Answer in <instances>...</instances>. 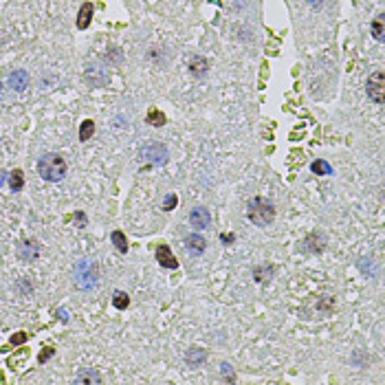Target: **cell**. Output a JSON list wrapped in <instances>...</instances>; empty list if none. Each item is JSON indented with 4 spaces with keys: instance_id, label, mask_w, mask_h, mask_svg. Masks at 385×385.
<instances>
[{
    "instance_id": "484cf974",
    "label": "cell",
    "mask_w": 385,
    "mask_h": 385,
    "mask_svg": "<svg viewBox=\"0 0 385 385\" xmlns=\"http://www.w3.org/2000/svg\"><path fill=\"white\" fill-rule=\"evenodd\" d=\"M25 341H27V335H25V333H18V335L11 337V344H25Z\"/></svg>"
},
{
    "instance_id": "5bb4252c",
    "label": "cell",
    "mask_w": 385,
    "mask_h": 385,
    "mask_svg": "<svg viewBox=\"0 0 385 385\" xmlns=\"http://www.w3.org/2000/svg\"><path fill=\"white\" fill-rule=\"evenodd\" d=\"M310 172L317 174V176H330V174H333V165L324 159H317L310 163Z\"/></svg>"
},
{
    "instance_id": "cb8c5ba5",
    "label": "cell",
    "mask_w": 385,
    "mask_h": 385,
    "mask_svg": "<svg viewBox=\"0 0 385 385\" xmlns=\"http://www.w3.org/2000/svg\"><path fill=\"white\" fill-rule=\"evenodd\" d=\"M220 368H222V378H225V381H236V376H233V372H231V365L222 363Z\"/></svg>"
},
{
    "instance_id": "4316f807",
    "label": "cell",
    "mask_w": 385,
    "mask_h": 385,
    "mask_svg": "<svg viewBox=\"0 0 385 385\" xmlns=\"http://www.w3.org/2000/svg\"><path fill=\"white\" fill-rule=\"evenodd\" d=\"M73 218H75V222H77V225H80V227L86 225V218H84V214H82V212H75Z\"/></svg>"
},
{
    "instance_id": "44dd1931",
    "label": "cell",
    "mask_w": 385,
    "mask_h": 385,
    "mask_svg": "<svg viewBox=\"0 0 385 385\" xmlns=\"http://www.w3.org/2000/svg\"><path fill=\"white\" fill-rule=\"evenodd\" d=\"M148 123L150 125H163L165 123V115L161 110H156V108H150L148 110Z\"/></svg>"
},
{
    "instance_id": "4fadbf2b",
    "label": "cell",
    "mask_w": 385,
    "mask_h": 385,
    "mask_svg": "<svg viewBox=\"0 0 385 385\" xmlns=\"http://www.w3.org/2000/svg\"><path fill=\"white\" fill-rule=\"evenodd\" d=\"M90 18H93V5L84 3L80 7V14H77V29H86L90 25Z\"/></svg>"
},
{
    "instance_id": "7a4b0ae2",
    "label": "cell",
    "mask_w": 385,
    "mask_h": 385,
    "mask_svg": "<svg viewBox=\"0 0 385 385\" xmlns=\"http://www.w3.org/2000/svg\"><path fill=\"white\" fill-rule=\"evenodd\" d=\"M73 280H75V286L80 288V291L95 288L99 282V264L95 260H88V258H82V260L73 267Z\"/></svg>"
},
{
    "instance_id": "ac0fdd59",
    "label": "cell",
    "mask_w": 385,
    "mask_h": 385,
    "mask_svg": "<svg viewBox=\"0 0 385 385\" xmlns=\"http://www.w3.org/2000/svg\"><path fill=\"white\" fill-rule=\"evenodd\" d=\"M110 240H112V244L117 246V251H121V253H125V251H128V240H125L123 231H112V233H110Z\"/></svg>"
},
{
    "instance_id": "83f0119b",
    "label": "cell",
    "mask_w": 385,
    "mask_h": 385,
    "mask_svg": "<svg viewBox=\"0 0 385 385\" xmlns=\"http://www.w3.org/2000/svg\"><path fill=\"white\" fill-rule=\"evenodd\" d=\"M324 3H326V0H308V5H310L312 9H322Z\"/></svg>"
},
{
    "instance_id": "277c9868",
    "label": "cell",
    "mask_w": 385,
    "mask_h": 385,
    "mask_svg": "<svg viewBox=\"0 0 385 385\" xmlns=\"http://www.w3.org/2000/svg\"><path fill=\"white\" fill-rule=\"evenodd\" d=\"M139 156L143 161H148L150 165H165L167 159H170V152H167V148L163 146V143L150 141V143H146V146L141 148Z\"/></svg>"
},
{
    "instance_id": "d6986e66",
    "label": "cell",
    "mask_w": 385,
    "mask_h": 385,
    "mask_svg": "<svg viewBox=\"0 0 385 385\" xmlns=\"http://www.w3.org/2000/svg\"><path fill=\"white\" fill-rule=\"evenodd\" d=\"M112 304H115V308L123 310V308H128V306H130V297L125 295L123 291H115V293H112Z\"/></svg>"
},
{
    "instance_id": "5b68a950",
    "label": "cell",
    "mask_w": 385,
    "mask_h": 385,
    "mask_svg": "<svg viewBox=\"0 0 385 385\" xmlns=\"http://www.w3.org/2000/svg\"><path fill=\"white\" fill-rule=\"evenodd\" d=\"M365 90H368V97L374 101V104L381 106L385 101V73L383 71H376V73L370 75L368 84H365Z\"/></svg>"
},
{
    "instance_id": "52a82bcc",
    "label": "cell",
    "mask_w": 385,
    "mask_h": 385,
    "mask_svg": "<svg viewBox=\"0 0 385 385\" xmlns=\"http://www.w3.org/2000/svg\"><path fill=\"white\" fill-rule=\"evenodd\" d=\"M16 253H18V260H22V262H33L35 258L40 255V244L35 242V240H22V242L18 244Z\"/></svg>"
},
{
    "instance_id": "e0dca14e",
    "label": "cell",
    "mask_w": 385,
    "mask_h": 385,
    "mask_svg": "<svg viewBox=\"0 0 385 385\" xmlns=\"http://www.w3.org/2000/svg\"><path fill=\"white\" fill-rule=\"evenodd\" d=\"M383 22H385V18L383 14H378L374 20H372V35H374V40L378 42H383L385 40V29H383Z\"/></svg>"
},
{
    "instance_id": "603a6c76",
    "label": "cell",
    "mask_w": 385,
    "mask_h": 385,
    "mask_svg": "<svg viewBox=\"0 0 385 385\" xmlns=\"http://www.w3.org/2000/svg\"><path fill=\"white\" fill-rule=\"evenodd\" d=\"M176 203H178L176 194H167V196H165V201H163V209H165V212H170L172 207H176Z\"/></svg>"
},
{
    "instance_id": "f1b7e54d",
    "label": "cell",
    "mask_w": 385,
    "mask_h": 385,
    "mask_svg": "<svg viewBox=\"0 0 385 385\" xmlns=\"http://www.w3.org/2000/svg\"><path fill=\"white\" fill-rule=\"evenodd\" d=\"M7 178H9V174L5 172V170H0V187H3V185L7 183Z\"/></svg>"
},
{
    "instance_id": "8fae6325",
    "label": "cell",
    "mask_w": 385,
    "mask_h": 385,
    "mask_svg": "<svg viewBox=\"0 0 385 385\" xmlns=\"http://www.w3.org/2000/svg\"><path fill=\"white\" fill-rule=\"evenodd\" d=\"M189 71L194 77H205L209 71V62L201 55H194V57H189Z\"/></svg>"
},
{
    "instance_id": "7c38bea8",
    "label": "cell",
    "mask_w": 385,
    "mask_h": 385,
    "mask_svg": "<svg viewBox=\"0 0 385 385\" xmlns=\"http://www.w3.org/2000/svg\"><path fill=\"white\" fill-rule=\"evenodd\" d=\"M207 359V352L203 350V348H189L187 354H185V361H187V365H203Z\"/></svg>"
},
{
    "instance_id": "2e32d148",
    "label": "cell",
    "mask_w": 385,
    "mask_h": 385,
    "mask_svg": "<svg viewBox=\"0 0 385 385\" xmlns=\"http://www.w3.org/2000/svg\"><path fill=\"white\" fill-rule=\"evenodd\" d=\"M273 273H275V269L271 267V264H267V267H258V269H253V278H255V282H260V284H267V282H271Z\"/></svg>"
},
{
    "instance_id": "7402d4cb",
    "label": "cell",
    "mask_w": 385,
    "mask_h": 385,
    "mask_svg": "<svg viewBox=\"0 0 385 385\" xmlns=\"http://www.w3.org/2000/svg\"><path fill=\"white\" fill-rule=\"evenodd\" d=\"M75 383H101V376L97 374V372L88 370V372H84V374L75 376Z\"/></svg>"
},
{
    "instance_id": "9c48e42d",
    "label": "cell",
    "mask_w": 385,
    "mask_h": 385,
    "mask_svg": "<svg viewBox=\"0 0 385 385\" xmlns=\"http://www.w3.org/2000/svg\"><path fill=\"white\" fill-rule=\"evenodd\" d=\"M156 260H159V264H161V267H165V269H176L178 267L176 255L172 253V249L167 244H159V246H156Z\"/></svg>"
},
{
    "instance_id": "8992f818",
    "label": "cell",
    "mask_w": 385,
    "mask_h": 385,
    "mask_svg": "<svg viewBox=\"0 0 385 385\" xmlns=\"http://www.w3.org/2000/svg\"><path fill=\"white\" fill-rule=\"evenodd\" d=\"M189 222L194 229H207L212 225V212L207 207H191L189 209Z\"/></svg>"
},
{
    "instance_id": "6da1fadb",
    "label": "cell",
    "mask_w": 385,
    "mask_h": 385,
    "mask_svg": "<svg viewBox=\"0 0 385 385\" xmlns=\"http://www.w3.org/2000/svg\"><path fill=\"white\" fill-rule=\"evenodd\" d=\"M66 172H69V163L62 154L46 152L38 159V174L49 183H59L66 176Z\"/></svg>"
},
{
    "instance_id": "ffe728a7",
    "label": "cell",
    "mask_w": 385,
    "mask_h": 385,
    "mask_svg": "<svg viewBox=\"0 0 385 385\" xmlns=\"http://www.w3.org/2000/svg\"><path fill=\"white\" fill-rule=\"evenodd\" d=\"M93 135H95V123L90 121V119L82 121V128H80V141H88Z\"/></svg>"
},
{
    "instance_id": "3957f363",
    "label": "cell",
    "mask_w": 385,
    "mask_h": 385,
    "mask_svg": "<svg viewBox=\"0 0 385 385\" xmlns=\"http://www.w3.org/2000/svg\"><path fill=\"white\" fill-rule=\"evenodd\" d=\"M246 216L258 227H269L275 220V205L267 198H253L246 205Z\"/></svg>"
},
{
    "instance_id": "9a60e30c",
    "label": "cell",
    "mask_w": 385,
    "mask_h": 385,
    "mask_svg": "<svg viewBox=\"0 0 385 385\" xmlns=\"http://www.w3.org/2000/svg\"><path fill=\"white\" fill-rule=\"evenodd\" d=\"M7 183H9V187L11 191H22V187H25V174H22L20 170H14L9 174V178H7Z\"/></svg>"
},
{
    "instance_id": "d4e9b609",
    "label": "cell",
    "mask_w": 385,
    "mask_h": 385,
    "mask_svg": "<svg viewBox=\"0 0 385 385\" xmlns=\"http://www.w3.org/2000/svg\"><path fill=\"white\" fill-rule=\"evenodd\" d=\"M53 352H55L53 348H44V350H42V354L38 357V361H40V363H46V361L51 359V354H53Z\"/></svg>"
},
{
    "instance_id": "ba28073f",
    "label": "cell",
    "mask_w": 385,
    "mask_h": 385,
    "mask_svg": "<svg viewBox=\"0 0 385 385\" xmlns=\"http://www.w3.org/2000/svg\"><path fill=\"white\" fill-rule=\"evenodd\" d=\"M183 242H185L187 253H191V255H203L207 251V240L203 238L201 233H187Z\"/></svg>"
},
{
    "instance_id": "30bf717a",
    "label": "cell",
    "mask_w": 385,
    "mask_h": 385,
    "mask_svg": "<svg viewBox=\"0 0 385 385\" xmlns=\"http://www.w3.org/2000/svg\"><path fill=\"white\" fill-rule=\"evenodd\" d=\"M7 84L11 90H25V88H29V73L27 71H14L9 75Z\"/></svg>"
}]
</instances>
